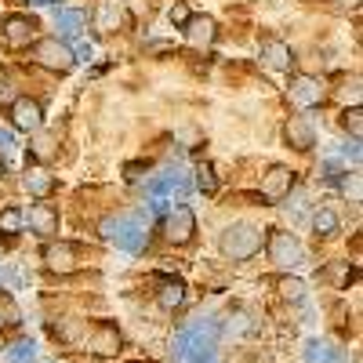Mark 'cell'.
I'll use <instances>...</instances> for the list:
<instances>
[{"label": "cell", "mask_w": 363, "mask_h": 363, "mask_svg": "<svg viewBox=\"0 0 363 363\" xmlns=\"http://www.w3.org/2000/svg\"><path fill=\"white\" fill-rule=\"evenodd\" d=\"M215 345H218L215 320H196L174 335V356L182 363H215Z\"/></svg>", "instance_id": "6da1fadb"}, {"label": "cell", "mask_w": 363, "mask_h": 363, "mask_svg": "<svg viewBox=\"0 0 363 363\" xmlns=\"http://www.w3.org/2000/svg\"><path fill=\"white\" fill-rule=\"evenodd\" d=\"M189 189H193V182H189V174L182 171V167H167L164 174L149 178V186H145L153 211H164L171 200H178V203H182V200L189 196Z\"/></svg>", "instance_id": "7a4b0ae2"}, {"label": "cell", "mask_w": 363, "mask_h": 363, "mask_svg": "<svg viewBox=\"0 0 363 363\" xmlns=\"http://www.w3.org/2000/svg\"><path fill=\"white\" fill-rule=\"evenodd\" d=\"M99 229H102L106 244H116L128 255H138L145 247V222L142 218H106Z\"/></svg>", "instance_id": "3957f363"}, {"label": "cell", "mask_w": 363, "mask_h": 363, "mask_svg": "<svg viewBox=\"0 0 363 363\" xmlns=\"http://www.w3.org/2000/svg\"><path fill=\"white\" fill-rule=\"evenodd\" d=\"M262 247V229L251 225V222H236L222 233V255L233 258V262H247L255 258Z\"/></svg>", "instance_id": "277c9868"}, {"label": "cell", "mask_w": 363, "mask_h": 363, "mask_svg": "<svg viewBox=\"0 0 363 363\" xmlns=\"http://www.w3.org/2000/svg\"><path fill=\"white\" fill-rule=\"evenodd\" d=\"M33 58L44 66V69H51V73H69L73 69V51H69V44L66 40H58V37H48V40H37L33 44Z\"/></svg>", "instance_id": "5b68a950"}, {"label": "cell", "mask_w": 363, "mask_h": 363, "mask_svg": "<svg viewBox=\"0 0 363 363\" xmlns=\"http://www.w3.org/2000/svg\"><path fill=\"white\" fill-rule=\"evenodd\" d=\"M164 229H167V240H171V244H189L193 233H196V215H193V207L174 203V207L167 211Z\"/></svg>", "instance_id": "8992f818"}, {"label": "cell", "mask_w": 363, "mask_h": 363, "mask_svg": "<svg viewBox=\"0 0 363 363\" xmlns=\"http://www.w3.org/2000/svg\"><path fill=\"white\" fill-rule=\"evenodd\" d=\"M269 258L280 269H294V265H301L306 255H301V244H298L294 233H272L269 236Z\"/></svg>", "instance_id": "52a82bcc"}, {"label": "cell", "mask_w": 363, "mask_h": 363, "mask_svg": "<svg viewBox=\"0 0 363 363\" xmlns=\"http://www.w3.org/2000/svg\"><path fill=\"white\" fill-rule=\"evenodd\" d=\"M33 29H37L33 18L8 15L4 22H0V40H4L8 48H29V40H33Z\"/></svg>", "instance_id": "ba28073f"}, {"label": "cell", "mask_w": 363, "mask_h": 363, "mask_svg": "<svg viewBox=\"0 0 363 363\" xmlns=\"http://www.w3.org/2000/svg\"><path fill=\"white\" fill-rule=\"evenodd\" d=\"M287 91H291V102H294L298 109H316V106L323 102V84H320L316 77H306V73L294 77Z\"/></svg>", "instance_id": "9c48e42d"}, {"label": "cell", "mask_w": 363, "mask_h": 363, "mask_svg": "<svg viewBox=\"0 0 363 363\" xmlns=\"http://www.w3.org/2000/svg\"><path fill=\"white\" fill-rule=\"evenodd\" d=\"M11 124H15L18 131H40V124H44L40 102H33V99H15V102H11Z\"/></svg>", "instance_id": "30bf717a"}, {"label": "cell", "mask_w": 363, "mask_h": 363, "mask_svg": "<svg viewBox=\"0 0 363 363\" xmlns=\"http://www.w3.org/2000/svg\"><path fill=\"white\" fill-rule=\"evenodd\" d=\"M291 189H294V171L291 167H272L262 182L265 200H284V196H291Z\"/></svg>", "instance_id": "8fae6325"}, {"label": "cell", "mask_w": 363, "mask_h": 363, "mask_svg": "<svg viewBox=\"0 0 363 363\" xmlns=\"http://www.w3.org/2000/svg\"><path fill=\"white\" fill-rule=\"evenodd\" d=\"M77 262H80V251L73 244H48L44 247V265L51 272H73Z\"/></svg>", "instance_id": "7c38bea8"}, {"label": "cell", "mask_w": 363, "mask_h": 363, "mask_svg": "<svg viewBox=\"0 0 363 363\" xmlns=\"http://www.w3.org/2000/svg\"><path fill=\"white\" fill-rule=\"evenodd\" d=\"M262 58H265V66H272V69H291L294 51H291L284 40L269 37V40H262Z\"/></svg>", "instance_id": "4fadbf2b"}, {"label": "cell", "mask_w": 363, "mask_h": 363, "mask_svg": "<svg viewBox=\"0 0 363 363\" xmlns=\"http://www.w3.org/2000/svg\"><path fill=\"white\" fill-rule=\"evenodd\" d=\"M182 29H186V37H189L193 48H211V44H215V18H207V15L189 18Z\"/></svg>", "instance_id": "5bb4252c"}, {"label": "cell", "mask_w": 363, "mask_h": 363, "mask_svg": "<svg viewBox=\"0 0 363 363\" xmlns=\"http://www.w3.org/2000/svg\"><path fill=\"white\" fill-rule=\"evenodd\" d=\"M91 352H99V356H116V352H120V330H116L113 323L95 327V335H91Z\"/></svg>", "instance_id": "9a60e30c"}, {"label": "cell", "mask_w": 363, "mask_h": 363, "mask_svg": "<svg viewBox=\"0 0 363 363\" xmlns=\"http://www.w3.org/2000/svg\"><path fill=\"white\" fill-rule=\"evenodd\" d=\"M287 142L294 149H313L316 145V131H313V124L306 116H291L287 120Z\"/></svg>", "instance_id": "2e32d148"}, {"label": "cell", "mask_w": 363, "mask_h": 363, "mask_svg": "<svg viewBox=\"0 0 363 363\" xmlns=\"http://www.w3.org/2000/svg\"><path fill=\"white\" fill-rule=\"evenodd\" d=\"M29 225H33L37 236H51V233H58V215L48 203H33L29 207Z\"/></svg>", "instance_id": "e0dca14e"}, {"label": "cell", "mask_w": 363, "mask_h": 363, "mask_svg": "<svg viewBox=\"0 0 363 363\" xmlns=\"http://www.w3.org/2000/svg\"><path fill=\"white\" fill-rule=\"evenodd\" d=\"M306 359H309V363H345V352L335 349L330 342L309 338V342H306Z\"/></svg>", "instance_id": "ac0fdd59"}, {"label": "cell", "mask_w": 363, "mask_h": 363, "mask_svg": "<svg viewBox=\"0 0 363 363\" xmlns=\"http://www.w3.org/2000/svg\"><path fill=\"white\" fill-rule=\"evenodd\" d=\"M182 301H186V284H178V280L160 284V291H157V306H160L164 313H174Z\"/></svg>", "instance_id": "d6986e66"}, {"label": "cell", "mask_w": 363, "mask_h": 363, "mask_svg": "<svg viewBox=\"0 0 363 363\" xmlns=\"http://www.w3.org/2000/svg\"><path fill=\"white\" fill-rule=\"evenodd\" d=\"M26 189L33 193V196H48L55 189V178L44 171V167H29L26 171Z\"/></svg>", "instance_id": "ffe728a7"}, {"label": "cell", "mask_w": 363, "mask_h": 363, "mask_svg": "<svg viewBox=\"0 0 363 363\" xmlns=\"http://www.w3.org/2000/svg\"><path fill=\"white\" fill-rule=\"evenodd\" d=\"M55 26H58V37H77L80 29L87 26V15L84 11H58Z\"/></svg>", "instance_id": "44dd1931"}, {"label": "cell", "mask_w": 363, "mask_h": 363, "mask_svg": "<svg viewBox=\"0 0 363 363\" xmlns=\"http://www.w3.org/2000/svg\"><path fill=\"white\" fill-rule=\"evenodd\" d=\"M313 229L320 236H335L338 233V215H335V211H327V207H320L316 215H313Z\"/></svg>", "instance_id": "7402d4cb"}, {"label": "cell", "mask_w": 363, "mask_h": 363, "mask_svg": "<svg viewBox=\"0 0 363 363\" xmlns=\"http://www.w3.org/2000/svg\"><path fill=\"white\" fill-rule=\"evenodd\" d=\"M37 356H40L37 342H15V345L8 349V359H11V363H37Z\"/></svg>", "instance_id": "603a6c76"}, {"label": "cell", "mask_w": 363, "mask_h": 363, "mask_svg": "<svg viewBox=\"0 0 363 363\" xmlns=\"http://www.w3.org/2000/svg\"><path fill=\"white\" fill-rule=\"evenodd\" d=\"M342 128L352 135V142H359V135H363V113H359V106H352V109L342 113Z\"/></svg>", "instance_id": "cb8c5ba5"}, {"label": "cell", "mask_w": 363, "mask_h": 363, "mask_svg": "<svg viewBox=\"0 0 363 363\" xmlns=\"http://www.w3.org/2000/svg\"><path fill=\"white\" fill-rule=\"evenodd\" d=\"M196 189L207 193V196L218 189V178H215V167H211V164H200V167H196Z\"/></svg>", "instance_id": "d4e9b609"}, {"label": "cell", "mask_w": 363, "mask_h": 363, "mask_svg": "<svg viewBox=\"0 0 363 363\" xmlns=\"http://www.w3.org/2000/svg\"><path fill=\"white\" fill-rule=\"evenodd\" d=\"M22 222H26V215L18 207H4V211H0V233H18Z\"/></svg>", "instance_id": "484cf974"}, {"label": "cell", "mask_w": 363, "mask_h": 363, "mask_svg": "<svg viewBox=\"0 0 363 363\" xmlns=\"http://www.w3.org/2000/svg\"><path fill=\"white\" fill-rule=\"evenodd\" d=\"M280 294L291 298V301H301V298H306V284L294 280V277H284V280H280Z\"/></svg>", "instance_id": "4316f807"}, {"label": "cell", "mask_w": 363, "mask_h": 363, "mask_svg": "<svg viewBox=\"0 0 363 363\" xmlns=\"http://www.w3.org/2000/svg\"><path fill=\"white\" fill-rule=\"evenodd\" d=\"M342 193H345L352 203H359V196H363V186H359V174H356V171H352V174L345 171V178H342Z\"/></svg>", "instance_id": "83f0119b"}, {"label": "cell", "mask_w": 363, "mask_h": 363, "mask_svg": "<svg viewBox=\"0 0 363 363\" xmlns=\"http://www.w3.org/2000/svg\"><path fill=\"white\" fill-rule=\"evenodd\" d=\"M113 22H124L120 0H106V4H102V26H106V29H113Z\"/></svg>", "instance_id": "f1b7e54d"}, {"label": "cell", "mask_w": 363, "mask_h": 363, "mask_svg": "<svg viewBox=\"0 0 363 363\" xmlns=\"http://www.w3.org/2000/svg\"><path fill=\"white\" fill-rule=\"evenodd\" d=\"M73 58H80V62H91V55H95V44L91 40H77V48H69Z\"/></svg>", "instance_id": "f546056e"}, {"label": "cell", "mask_w": 363, "mask_h": 363, "mask_svg": "<svg viewBox=\"0 0 363 363\" xmlns=\"http://www.w3.org/2000/svg\"><path fill=\"white\" fill-rule=\"evenodd\" d=\"M167 18H171V26H186V22H189V8H186V4H174V8L167 11Z\"/></svg>", "instance_id": "4dcf8cb0"}, {"label": "cell", "mask_w": 363, "mask_h": 363, "mask_svg": "<svg viewBox=\"0 0 363 363\" xmlns=\"http://www.w3.org/2000/svg\"><path fill=\"white\" fill-rule=\"evenodd\" d=\"M0 102H15V87H11V80H4V77H0Z\"/></svg>", "instance_id": "1f68e13d"}, {"label": "cell", "mask_w": 363, "mask_h": 363, "mask_svg": "<svg viewBox=\"0 0 363 363\" xmlns=\"http://www.w3.org/2000/svg\"><path fill=\"white\" fill-rule=\"evenodd\" d=\"M55 335H58V338H73V335H77V323L69 320V323H62V327H55Z\"/></svg>", "instance_id": "d6a6232c"}, {"label": "cell", "mask_w": 363, "mask_h": 363, "mask_svg": "<svg viewBox=\"0 0 363 363\" xmlns=\"http://www.w3.org/2000/svg\"><path fill=\"white\" fill-rule=\"evenodd\" d=\"M0 149H15V135L11 131H0Z\"/></svg>", "instance_id": "836d02e7"}, {"label": "cell", "mask_w": 363, "mask_h": 363, "mask_svg": "<svg viewBox=\"0 0 363 363\" xmlns=\"http://www.w3.org/2000/svg\"><path fill=\"white\" fill-rule=\"evenodd\" d=\"M128 178L138 182V178H142V164H128Z\"/></svg>", "instance_id": "e575fe53"}, {"label": "cell", "mask_w": 363, "mask_h": 363, "mask_svg": "<svg viewBox=\"0 0 363 363\" xmlns=\"http://www.w3.org/2000/svg\"><path fill=\"white\" fill-rule=\"evenodd\" d=\"M8 280H11V277H8V272H4V269H0V284H8Z\"/></svg>", "instance_id": "d590c367"}, {"label": "cell", "mask_w": 363, "mask_h": 363, "mask_svg": "<svg viewBox=\"0 0 363 363\" xmlns=\"http://www.w3.org/2000/svg\"><path fill=\"white\" fill-rule=\"evenodd\" d=\"M33 4H55V0H33Z\"/></svg>", "instance_id": "8d00e7d4"}, {"label": "cell", "mask_w": 363, "mask_h": 363, "mask_svg": "<svg viewBox=\"0 0 363 363\" xmlns=\"http://www.w3.org/2000/svg\"><path fill=\"white\" fill-rule=\"evenodd\" d=\"M0 251H4V236H0Z\"/></svg>", "instance_id": "74e56055"}, {"label": "cell", "mask_w": 363, "mask_h": 363, "mask_svg": "<svg viewBox=\"0 0 363 363\" xmlns=\"http://www.w3.org/2000/svg\"><path fill=\"white\" fill-rule=\"evenodd\" d=\"M0 323H4V320H0Z\"/></svg>", "instance_id": "f35d334b"}]
</instances>
